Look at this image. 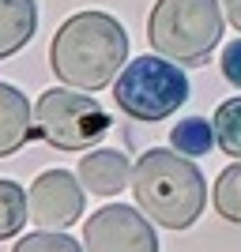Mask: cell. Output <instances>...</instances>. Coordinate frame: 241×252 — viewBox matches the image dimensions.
<instances>
[{"label":"cell","instance_id":"cell-1","mask_svg":"<svg viewBox=\"0 0 241 252\" xmlns=\"http://www.w3.org/2000/svg\"><path fill=\"white\" fill-rule=\"evenodd\" d=\"M128 61V31L105 11H75L49 42V68L64 87L95 94L121 75Z\"/></svg>","mask_w":241,"mask_h":252},{"label":"cell","instance_id":"cell-2","mask_svg":"<svg viewBox=\"0 0 241 252\" xmlns=\"http://www.w3.org/2000/svg\"><path fill=\"white\" fill-rule=\"evenodd\" d=\"M132 196L162 230H189L207 207V181L181 151L155 147L132 166Z\"/></svg>","mask_w":241,"mask_h":252},{"label":"cell","instance_id":"cell-3","mask_svg":"<svg viewBox=\"0 0 241 252\" xmlns=\"http://www.w3.org/2000/svg\"><path fill=\"white\" fill-rule=\"evenodd\" d=\"M222 27L226 15L219 0H155L147 15V42L181 68H200L222 42Z\"/></svg>","mask_w":241,"mask_h":252},{"label":"cell","instance_id":"cell-4","mask_svg":"<svg viewBox=\"0 0 241 252\" xmlns=\"http://www.w3.org/2000/svg\"><path fill=\"white\" fill-rule=\"evenodd\" d=\"M113 102L121 105V113L136 117V121H162L189 102L185 68L162 53L136 57L113 79Z\"/></svg>","mask_w":241,"mask_h":252},{"label":"cell","instance_id":"cell-5","mask_svg":"<svg viewBox=\"0 0 241 252\" xmlns=\"http://www.w3.org/2000/svg\"><path fill=\"white\" fill-rule=\"evenodd\" d=\"M109 132V113L87 91L57 87L34 102V136L57 151H83L102 143Z\"/></svg>","mask_w":241,"mask_h":252},{"label":"cell","instance_id":"cell-6","mask_svg":"<svg viewBox=\"0 0 241 252\" xmlns=\"http://www.w3.org/2000/svg\"><path fill=\"white\" fill-rule=\"evenodd\" d=\"M83 252H158V237L139 207L109 203L83 222Z\"/></svg>","mask_w":241,"mask_h":252},{"label":"cell","instance_id":"cell-7","mask_svg":"<svg viewBox=\"0 0 241 252\" xmlns=\"http://www.w3.org/2000/svg\"><path fill=\"white\" fill-rule=\"evenodd\" d=\"M83 185L68 169H45L31 185L27 207H31V222L38 230H68L72 222L83 215Z\"/></svg>","mask_w":241,"mask_h":252},{"label":"cell","instance_id":"cell-8","mask_svg":"<svg viewBox=\"0 0 241 252\" xmlns=\"http://www.w3.org/2000/svg\"><path fill=\"white\" fill-rule=\"evenodd\" d=\"M79 185L91 196H117L132 185V162L121 151H91L79 158Z\"/></svg>","mask_w":241,"mask_h":252},{"label":"cell","instance_id":"cell-9","mask_svg":"<svg viewBox=\"0 0 241 252\" xmlns=\"http://www.w3.org/2000/svg\"><path fill=\"white\" fill-rule=\"evenodd\" d=\"M34 136V109L19 87L0 83V158L15 151Z\"/></svg>","mask_w":241,"mask_h":252},{"label":"cell","instance_id":"cell-10","mask_svg":"<svg viewBox=\"0 0 241 252\" xmlns=\"http://www.w3.org/2000/svg\"><path fill=\"white\" fill-rule=\"evenodd\" d=\"M38 31V4L34 0H0V61L15 57Z\"/></svg>","mask_w":241,"mask_h":252},{"label":"cell","instance_id":"cell-11","mask_svg":"<svg viewBox=\"0 0 241 252\" xmlns=\"http://www.w3.org/2000/svg\"><path fill=\"white\" fill-rule=\"evenodd\" d=\"M170 143L185 158H200V155H207V151L215 147V128H211V121H204V117H185L181 125H173Z\"/></svg>","mask_w":241,"mask_h":252},{"label":"cell","instance_id":"cell-12","mask_svg":"<svg viewBox=\"0 0 241 252\" xmlns=\"http://www.w3.org/2000/svg\"><path fill=\"white\" fill-rule=\"evenodd\" d=\"M211 128H215V147H222L230 158H241V94L226 98L215 109Z\"/></svg>","mask_w":241,"mask_h":252},{"label":"cell","instance_id":"cell-13","mask_svg":"<svg viewBox=\"0 0 241 252\" xmlns=\"http://www.w3.org/2000/svg\"><path fill=\"white\" fill-rule=\"evenodd\" d=\"M27 215H31V207H27V192H23V185H15V181H0V241L15 237V233L27 226Z\"/></svg>","mask_w":241,"mask_h":252},{"label":"cell","instance_id":"cell-14","mask_svg":"<svg viewBox=\"0 0 241 252\" xmlns=\"http://www.w3.org/2000/svg\"><path fill=\"white\" fill-rule=\"evenodd\" d=\"M211 203L226 222H241V162L226 166L215 181V192H211Z\"/></svg>","mask_w":241,"mask_h":252},{"label":"cell","instance_id":"cell-15","mask_svg":"<svg viewBox=\"0 0 241 252\" xmlns=\"http://www.w3.org/2000/svg\"><path fill=\"white\" fill-rule=\"evenodd\" d=\"M11 252H83V245L72 241L64 230H38V233H27Z\"/></svg>","mask_w":241,"mask_h":252},{"label":"cell","instance_id":"cell-16","mask_svg":"<svg viewBox=\"0 0 241 252\" xmlns=\"http://www.w3.org/2000/svg\"><path fill=\"white\" fill-rule=\"evenodd\" d=\"M222 75L230 79L234 87H241V38L238 42H230V45H222Z\"/></svg>","mask_w":241,"mask_h":252},{"label":"cell","instance_id":"cell-17","mask_svg":"<svg viewBox=\"0 0 241 252\" xmlns=\"http://www.w3.org/2000/svg\"><path fill=\"white\" fill-rule=\"evenodd\" d=\"M222 4V15H226V23H230L234 31L241 34V0H219Z\"/></svg>","mask_w":241,"mask_h":252}]
</instances>
